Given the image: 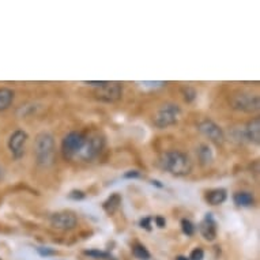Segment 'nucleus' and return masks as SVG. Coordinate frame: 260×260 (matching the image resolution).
<instances>
[{"instance_id": "obj_13", "label": "nucleus", "mask_w": 260, "mask_h": 260, "mask_svg": "<svg viewBox=\"0 0 260 260\" xmlns=\"http://www.w3.org/2000/svg\"><path fill=\"white\" fill-rule=\"evenodd\" d=\"M226 198H228V193H226L225 189L217 188V189H213L206 195V201L211 206H219L226 201Z\"/></svg>"}, {"instance_id": "obj_21", "label": "nucleus", "mask_w": 260, "mask_h": 260, "mask_svg": "<svg viewBox=\"0 0 260 260\" xmlns=\"http://www.w3.org/2000/svg\"><path fill=\"white\" fill-rule=\"evenodd\" d=\"M183 94H184V100H185L187 103H192L193 100L197 99V91H195V89L189 87V86L183 87Z\"/></svg>"}, {"instance_id": "obj_5", "label": "nucleus", "mask_w": 260, "mask_h": 260, "mask_svg": "<svg viewBox=\"0 0 260 260\" xmlns=\"http://www.w3.org/2000/svg\"><path fill=\"white\" fill-rule=\"evenodd\" d=\"M232 105L237 111L247 112V113H255V112L259 111L260 100L256 94L241 91V93L233 95Z\"/></svg>"}, {"instance_id": "obj_14", "label": "nucleus", "mask_w": 260, "mask_h": 260, "mask_svg": "<svg viewBox=\"0 0 260 260\" xmlns=\"http://www.w3.org/2000/svg\"><path fill=\"white\" fill-rule=\"evenodd\" d=\"M120 205H121V195L120 193H113V195L108 198L107 201L104 202L103 209L108 215H112V214H115L117 211Z\"/></svg>"}, {"instance_id": "obj_12", "label": "nucleus", "mask_w": 260, "mask_h": 260, "mask_svg": "<svg viewBox=\"0 0 260 260\" xmlns=\"http://www.w3.org/2000/svg\"><path fill=\"white\" fill-rule=\"evenodd\" d=\"M244 137L247 138L248 141L255 145H259L260 142V119L255 117L247 124V127L244 129Z\"/></svg>"}, {"instance_id": "obj_26", "label": "nucleus", "mask_w": 260, "mask_h": 260, "mask_svg": "<svg viewBox=\"0 0 260 260\" xmlns=\"http://www.w3.org/2000/svg\"><path fill=\"white\" fill-rule=\"evenodd\" d=\"M123 177L124 179H138V177H141V173L138 171H128L124 173Z\"/></svg>"}, {"instance_id": "obj_27", "label": "nucleus", "mask_w": 260, "mask_h": 260, "mask_svg": "<svg viewBox=\"0 0 260 260\" xmlns=\"http://www.w3.org/2000/svg\"><path fill=\"white\" fill-rule=\"evenodd\" d=\"M141 85L143 87H159L164 85V82H142Z\"/></svg>"}, {"instance_id": "obj_7", "label": "nucleus", "mask_w": 260, "mask_h": 260, "mask_svg": "<svg viewBox=\"0 0 260 260\" xmlns=\"http://www.w3.org/2000/svg\"><path fill=\"white\" fill-rule=\"evenodd\" d=\"M95 95L104 103H116L123 95V86L119 82H105L101 87H97Z\"/></svg>"}, {"instance_id": "obj_17", "label": "nucleus", "mask_w": 260, "mask_h": 260, "mask_svg": "<svg viewBox=\"0 0 260 260\" xmlns=\"http://www.w3.org/2000/svg\"><path fill=\"white\" fill-rule=\"evenodd\" d=\"M198 158L203 167H207L214 161V153L213 150L210 149L209 145H201L198 149Z\"/></svg>"}, {"instance_id": "obj_2", "label": "nucleus", "mask_w": 260, "mask_h": 260, "mask_svg": "<svg viewBox=\"0 0 260 260\" xmlns=\"http://www.w3.org/2000/svg\"><path fill=\"white\" fill-rule=\"evenodd\" d=\"M36 161L40 167H51L55 161V139L49 133H40L35 141Z\"/></svg>"}, {"instance_id": "obj_32", "label": "nucleus", "mask_w": 260, "mask_h": 260, "mask_svg": "<svg viewBox=\"0 0 260 260\" xmlns=\"http://www.w3.org/2000/svg\"><path fill=\"white\" fill-rule=\"evenodd\" d=\"M177 260H189V259H188V257H185V256H179V257H177Z\"/></svg>"}, {"instance_id": "obj_31", "label": "nucleus", "mask_w": 260, "mask_h": 260, "mask_svg": "<svg viewBox=\"0 0 260 260\" xmlns=\"http://www.w3.org/2000/svg\"><path fill=\"white\" fill-rule=\"evenodd\" d=\"M3 176H5V173H3V168L0 167V180H3Z\"/></svg>"}, {"instance_id": "obj_20", "label": "nucleus", "mask_w": 260, "mask_h": 260, "mask_svg": "<svg viewBox=\"0 0 260 260\" xmlns=\"http://www.w3.org/2000/svg\"><path fill=\"white\" fill-rule=\"evenodd\" d=\"M181 231H183L184 235H187L191 237V236L195 235V225H193L189 219L184 218V219H181Z\"/></svg>"}, {"instance_id": "obj_18", "label": "nucleus", "mask_w": 260, "mask_h": 260, "mask_svg": "<svg viewBox=\"0 0 260 260\" xmlns=\"http://www.w3.org/2000/svg\"><path fill=\"white\" fill-rule=\"evenodd\" d=\"M133 255L139 260H149L151 257L150 252L147 251V248L142 244H135L133 247Z\"/></svg>"}, {"instance_id": "obj_24", "label": "nucleus", "mask_w": 260, "mask_h": 260, "mask_svg": "<svg viewBox=\"0 0 260 260\" xmlns=\"http://www.w3.org/2000/svg\"><path fill=\"white\" fill-rule=\"evenodd\" d=\"M86 193L83 191H78V189H74L69 193V199L71 201H82V199H85Z\"/></svg>"}, {"instance_id": "obj_3", "label": "nucleus", "mask_w": 260, "mask_h": 260, "mask_svg": "<svg viewBox=\"0 0 260 260\" xmlns=\"http://www.w3.org/2000/svg\"><path fill=\"white\" fill-rule=\"evenodd\" d=\"M181 117V109L176 104H165L162 105L153 119L154 125L157 128H168L179 123Z\"/></svg>"}, {"instance_id": "obj_11", "label": "nucleus", "mask_w": 260, "mask_h": 260, "mask_svg": "<svg viewBox=\"0 0 260 260\" xmlns=\"http://www.w3.org/2000/svg\"><path fill=\"white\" fill-rule=\"evenodd\" d=\"M199 232L203 236V239L207 241H214L217 237V222L214 219L213 214L207 213L205 218L202 219L201 225H199Z\"/></svg>"}, {"instance_id": "obj_15", "label": "nucleus", "mask_w": 260, "mask_h": 260, "mask_svg": "<svg viewBox=\"0 0 260 260\" xmlns=\"http://www.w3.org/2000/svg\"><path fill=\"white\" fill-rule=\"evenodd\" d=\"M233 202L239 207H252L255 205V198L251 192H237L233 197Z\"/></svg>"}, {"instance_id": "obj_4", "label": "nucleus", "mask_w": 260, "mask_h": 260, "mask_svg": "<svg viewBox=\"0 0 260 260\" xmlns=\"http://www.w3.org/2000/svg\"><path fill=\"white\" fill-rule=\"evenodd\" d=\"M86 142V135L78 131L67 134L61 142V153L64 158H74L78 157V154L81 153Z\"/></svg>"}, {"instance_id": "obj_29", "label": "nucleus", "mask_w": 260, "mask_h": 260, "mask_svg": "<svg viewBox=\"0 0 260 260\" xmlns=\"http://www.w3.org/2000/svg\"><path fill=\"white\" fill-rule=\"evenodd\" d=\"M107 81H100V82H93V81H89V82H86L87 85L90 86H94V87H101V86L104 85Z\"/></svg>"}, {"instance_id": "obj_22", "label": "nucleus", "mask_w": 260, "mask_h": 260, "mask_svg": "<svg viewBox=\"0 0 260 260\" xmlns=\"http://www.w3.org/2000/svg\"><path fill=\"white\" fill-rule=\"evenodd\" d=\"M36 249H37V252H39V255L43 256V257H48V256L56 255L55 249H52V248L49 247H37Z\"/></svg>"}, {"instance_id": "obj_8", "label": "nucleus", "mask_w": 260, "mask_h": 260, "mask_svg": "<svg viewBox=\"0 0 260 260\" xmlns=\"http://www.w3.org/2000/svg\"><path fill=\"white\" fill-rule=\"evenodd\" d=\"M198 129L201 131L205 137H207L215 145H222L225 142V134L222 131V128L217 123H214L213 120L206 119L199 123Z\"/></svg>"}, {"instance_id": "obj_10", "label": "nucleus", "mask_w": 260, "mask_h": 260, "mask_svg": "<svg viewBox=\"0 0 260 260\" xmlns=\"http://www.w3.org/2000/svg\"><path fill=\"white\" fill-rule=\"evenodd\" d=\"M77 217L69 211H61L56 213L51 217V225L57 231H71L77 226Z\"/></svg>"}, {"instance_id": "obj_23", "label": "nucleus", "mask_w": 260, "mask_h": 260, "mask_svg": "<svg viewBox=\"0 0 260 260\" xmlns=\"http://www.w3.org/2000/svg\"><path fill=\"white\" fill-rule=\"evenodd\" d=\"M189 260H203L205 259V251L202 248H195L188 257Z\"/></svg>"}, {"instance_id": "obj_30", "label": "nucleus", "mask_w": 260, "mask_h": 260, "mask_svg": "<svg viewBox=\"0 0 260 260\" xmlns=\"http://www.w3.org/2000/svg\"><path fill=\"white\" fill-rule=\"evenodd\" d=\"M151 184L158 188H164V184H161V181H158V180H153V181H151Z\"/></svg>"}, {"instance_id": "obj_6", "label": "nucleus", "mask_w": 260, "mask_h": 260, "mask_svg": "<svg viewBox=\"0 0 260 260\" xmlns=\"http://www.w3.org/2000/svg\"><path fill=\"white\" fill-rule=\"evenodd\" d=\"M104 146H105V139L101 135H91V137H86V142L81 153L78 154V157L83 159V161H91L94 158H97L100 153L103 151Z\"/></svg>"}, {"instance_id": "obj_1", "label": "nucleus", "mask_w": 260, "mask_h": 260, "mask_svg": "<svg viewBox=\"0 0 260 260\" xmlns=\"http://www.w3.org/2000/svg\"><path fill=\"white\" fill-rule=\"evenodd\" d=\"M159 165L164 171L169 172L176 177H184L192 172V161L189 157L177 150L162 154L159 158Z\"/></svg>"}, {"instance_id": "obj_28", "label": "nucleus", "mask_w": 260, "mask_h": 260, "mask_svg": "<svg viewBox=\"0 0 260 260\" xmlns=\"http://www.w3.org/2000/svg\"><path fill=\"white\" fill-rule=\"evenodd\" d=\"M154 221H155V223H157L158 228H165V225H167V221H165V218L161 217V215H158V217L154 218Z\"/></svg>"}, {"instance_id": "obj_25", "label": "nucleus", "mask_w": 260, "mask_h": 260, "mask_svg": "<svg viewBox=\"0 0 260 260\" xmlns=\"http://www.w3.org/2000/svg\"><path fill=\"white\" fill-rule=\"evenodd\" d=\"M151 221H153V218L151 217H145V218H142L141 221H139V225H141V228L146 229L147 232H151Z\"/></svg>"}, {"instance_id": "obj_19", "label": "nucleus", "mask_w": 260, "mask_h": 260, "mask_svg": "<svg viewBox=\"0 0 260 260\" xmlns=\"http://www.w3.org/2000/svg\"><path fill=\"white\" fill-rule=\"evenodd\" d=\"M86 256H90L93 259H111V253L105 251H100V249H89V251L83 252Z\"/></svg>"}, {"instance_id": "obj_9", "label": "nucleus", "mask_w": 260, "mask_h": 260, "mask_svg": "<svg viewBox=\"0 0 260 260\" xmlns=\"http://www.w3.org/2000/svg\"><path fill=\"white\" fill-rule=\"evenodd\" d=\"M27 133H25L23 129H17L15 133L9 139V150L10 153L13 154V157L15 159H21L25 154V145L27 142Z\"/></svg>"}, {"instance_id": "obj_16", "label": "nucleus", "mask_w": 260, "mask_h": 260, "mask_svg": "<svg viewBox=\"0 0 260 260\" xmlns=\"http://www.w3.org/2000/svg\"><path fill=\"white\" fill-rule=\"evenodd\" d=\"M14 101V91L9 87H0V112L11 107Z\"/></svg>"}]
</instances>
